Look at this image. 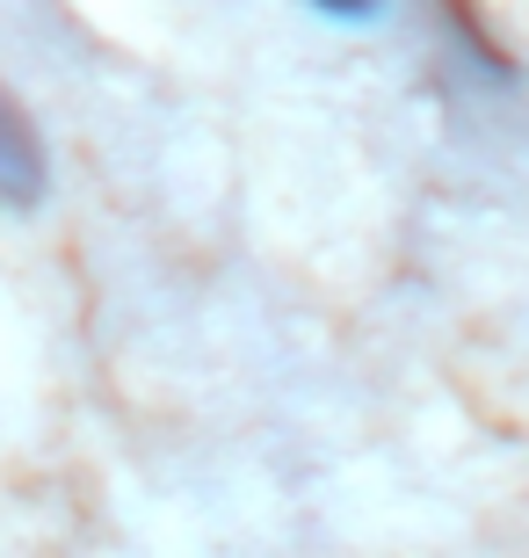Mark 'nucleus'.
I'll return each instance as SVG.
<instances>
[{
	"label": "nucleus",
	"mask_w": 529,
	"mask_h": 558,
	"mask_svg": "<svg viewBox=\"0 0 529 558\" xmlns=\"http://www.w3.org/2000/svg\"><path fill=\"white\" fill-rule=\"evenodd\" d=\"M37 196H44V145L29 131V117L0 95V204L29 210Z\"/></svg>",
	"instance_id": "f257e3e1"
},
{
	"label": "nucleus",
	"mask_w": 529,
	"mask_h": 558,
	"mask_svg": "<svg viewBox=\"0 0 529 558\" xmlns=\"http://www.w3.org/2000/svg\"><path fill=\"white\" fill-rule=\"evenodd\" d=\"M305 8L326 22H341V29H370V22L385 15V0H305Z\"/></svg>",
	"instance_id": "f03ea898"
}]
</instances>
